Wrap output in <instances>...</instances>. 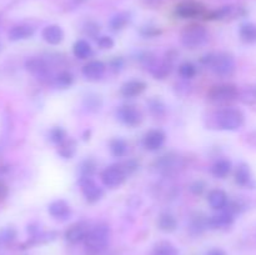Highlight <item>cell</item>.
Listing matches in <instances>:
<instances>
[{
    "label": "cell",
    "instance_id": "42",
    "mask_svg": "<svg viewBox=\"0 0 256 255\" xmlns=\"http://www.w3.org/2000/svg\"><path fill=\"white\" fill-rule=\"evenodd\" d=\"M142 35H145V36H155V35L160 34V30L156 29V28L154 26H146L142 29Z\"/></svg>",
    "mask_w": 256,
    "mask_h": 255
},
{
    "label": "cell",
    "instance_id": "35",
    "mask_svg": "<svg viewBox=\"0 0 256 255\" xmlns=\"http://www.w3.org/2000/svg\"><path fill=\"white\" fill-rule=\"evenodd\" d=\"M16 236V232L12 228H5V229L0 230V246L2 245H6L12 242Z\"/></svg>",
    "mask_w": 256,
    "mask_h": 255
},
{
    "label": "cell",
    "instance_id": "36",
    "mask_svg": "<svg viewBox=\"0 0 256 255\" xmlns=\"http://www.w3.org/2000/svg\"><path fill=\"white\" fill-rule=\"evenodd\" d=\"M84 105L88 110L96 112L102 106V100H100V96H98V95H90V96L85 98Z\"/></svg>",
    "mask_w": 256,
    "mask_h": 255
},
{
    "label": "cell",
    "instance_id": "46",
    "mask_svg": "<svg viewBox=\"0 0 256 255\" xmlns=\"http://www.w3.org/2000/svg\"><path fill=\"white\" fill-rule=\"evenodd\" d=\"M146 2H148V4H150V5H152V4H159L160 0H146Z\"/></svg>",
    "mask_w": 256,
    "mask_h": 255
},
{
    "label": "cell",
    "instance_id": "29",
    "mask_svg": "<svg viewBox=\"0 0 256 255\" xmlns=\"http://www.w3.org/2000/svg\"><path fill=\"white\" fill-rule=\"evenodd\" d=\"M74 82V75L69 72H62L55 76L54 84L59 89H68Z\"/></svg>",
    "mask_w": 256,
    "mask_h": 255
},
{
    "label": "cell",
    "instance_id": "23",
    "mask_svg": "<svg viewBox=\"0 0 256 255\" xmlns=\"http://www.w3.org/2000/svg\"><path fill=\"white\" fill-rule=\"evenodd\" d=\"M235 182H238L242 186H246L252 182V172H250L249 165H246L245 162L239 164V166L236 168V172H235Z\"/></svg>",
    "mask_w": 256,
    "mask_h": 255
},
{
    "label": "cell",
    "instance_id": "7",
    "mask_svg": "<svg viewBox=\"0 0 256 255\" xmlns=\"http://www.w3.org/2000/svg\"><path fill=\"white\" fill-rule=\"evenodd\" d=\"M175 14L182 19H192L205 14V6L195 0H185L175 8Z\"/></svg>",
    "mask_w": 256,
    "mask_h": 255
},
{
    "label": "cell",
    "instance_id": "30",
    "mask_svg": "<svg viewBox=\"0 0 256 255\" xmlns=\"http://www.w3.org/2000/svg\"><path fill=\"white\" fill-rule=\"evenodd\" d=\"M176 248L174 245L169 244V242H162L158 245L152 252V255H178Z\"/></svg>",
    "mask_w": 256,
    "mask_h": 255
},
{
    "label": "cell",
    "instance_id": "41",
    "mask_svg": "<svg viewBox=\"0 0 256 255\" xmlns=\"http://www.w3.org/2000/svg\"><path fill=\"white\" fill-rule=\"evenodd\" d=\"M150 110H152L154 114H162V112H164V106H162V104L159 100H152V102H150Z\"/></svg>",
    "mask_w": 256,
    "mask_h": 255
},
{
    "label": "cell",
    "instance_id": "38",
    "mask_svg": "<svg viewBox=\"0 0 256 255\" xmlns=\"http://www.w3.org/2000/svg\"><path fill=\"white\" fill-rule=\"evenodd\" d=\"M98 45L104 50L112 49L114 46V40L110 36H108V35H102V36H99V39H98Z\"/></svg>",
    "mask_w": 256,
    "mask_h": 255
},
{
    "label": "cell",
    "instance_id": "13",
    "mask_svg": "<svg viewBox=\"0 0 256 255\" xmlns=\"http://www.w3.org/2000/svg\"><path fill=\"white\" fill-rule=\"evenodd\" d=\"M164 142L165 134L162 130H150L149 132H146L144 138V146L149 152H156V150H159L164 145Z\"/></svg>",
    "mask_w": 256,
    "mask_h": 255
},
{
    "label": "cell",
    "instance_id": "11",
    "mask_svg": "<svg viewBox=\"0 0 256 255\" xmlns=\"http://www.w3.org/2000/svg\"><path fill=\"white\" fill-rule=\"evenodd\" d=\"M105 70H106V66H105L104 62H99V60H92V62H89L86 65H84L82 75L88 80L95 82V80H99L104 76Z\"/></svg>",
    "mask_w": 256,
    "mask_h": 255
},
{
    "label": "cell",
    "instance_id": "31",
    "mask_svg": "<svg viewBox=\"0 0 256 255\" xmlns=\"http://www.w3.org/2000/svg\"><path fill=\"white\" fill-rule=\"evenodd\" d=\"M179 74L184 79H192L196 75V66L192 62H182L179 66Z\"/></svg>",
    "mask_w": 256,
    "mask_h": 255
},
{
    "label": "cell",
    "instance_id": "34",
    "mask_svg": "<svg viewBox=\"0 0 256 255\" xmlns=\"http://www.w3.org/2000/svg\"><path fill=\"white\" fill-rule=\"evenodd\" d=\"M49 139L52 140L54 144H62L65 139H66V132L62 128L55 126L50 130L49 132Z\"/></svg>",
    "mask_w": 256,
    "mask_h": 255
},
{
    "label": "cell",
    "instance_id": "47",
    "mask_svg": "<svg viewBox=\"0 0 256 255\" xmlns=\"http://www.w3.org/2000/svg\"><path fill=\"white\" fill-rule=\"evenodd\" d=\"M252 92H254V95L256 96V88H254V89H252Z\"/></svg>",
    "mask_w": 256,
    "mask_h": 255
},
{
    "label": "cell",
    "instance_id": "33",
    "mask_svg": "<svg viewBox=\"0 0 256 255\" xmlns=\"http://www.w3.org/2000/svg\"><path fill=\"white\" fill-rule=\"evenodd\" d=\"M175 162H176V160H175V156H172V155H164V156H162L160 159H158L156 162V165H158V169L159 170H170L172 169V168L175 166Z\"/></svg>",
    "mask_w": 256,
    "mask_h": 255
},
{
    "label": "cell",
    "instance_id": "5",
    "mask_svg": "<svg viewBox=\"0 0 256 255\" xmlns=\"http://www.w3.org/2000/svg\"><path fill=\"white\" fill-rule=\"evenodd\" d=\"M209 66H212V72L219 76H229L235 70V60L232 55L222 52V54L212 55Z\"/></svg>",
    "mask_w": 256,
    "mask_h": 255
},
{
    "label": "cell",
    "instance_id": "12",
    "mask_svg": "<svg viewBox=\"0 0 256 255\" xmlns=\"http://www.w3.org/2000/svg\"><path fill=\"white\" fill-rule=\"evenodd\" d=\"M25 68L29 72H32V75H35L36 78H46L49 74V65L46 64L44 59L42 58H30L25 62Z\"/></svg>",
    "mask_w": 256,
    "mask_h": 255
},
{
    "label": "cell",
    "instance_id": "48",
    "mask_svg": "<svg viewBox=\"0 0 256 255\" xmlns=\"http://www.w3.org/2000/svg\"><path fill=\"white\" fill-rule=\"evenodd\" d=\"M75 2H84V0H75Z\"/></svg>",
    "mask_w": 256,
    "mask_h": 255
},
{
    "label": "cell",
    "instance_id": "19",
    "mask_svg": "<svg viewBox=\"0 0 256 255\" xmlns=\"http://www.w3.org/2000/svg\"><path fill=\"white\" fill-rule=\"evenodd\" d=\"M232 222H234V214L226 210L222 214L209 218L208 219V228H210V229H222V228L229 226Z\"/></svg>",
    "mask_w": 256,
    "mask_h": 255
},
{
    "label": "cell",
    "instance_id": "44",
    "mask_svg": "<svg viewBox=\"0 0 256 255\" xmlns=\"http://www.w3.org/2000/svg\"><path fill=\"white\" fill-rule=\"evenodd\" d=\"M206 255H226V252L222 249H219V248H214V249L209 250Z\"/></svg>",
    "mask_w": 256,
    "mask_h": 255
},
{
    "label": "cell",
    "instance_id": "20",
    "mask_svg": "<svg viewBox=\"0 0 256 255\" xmlns=\"http://www.w3.org/2000/svg\"><path fill=\"white\" fill-rule=\"evenodd\" d=\"M239 14V9L235 8L234 5H226V6H222L220 9L214 10L210 14H208V19L210 20H224L229 19V18L238 16Z\"/></svg>",
    "mask_w": 256,
    "mask_h": 255
},
{
    "label": "cell",
    "instance_id": "6",
    "mask_svg": "<svg viewBox=\"0 0 256 255\" xmlns=\"http://www.w3.org/2000/svg\"><path fill=\"white\" fill-rule=\"evenodd\" d=\"M125 178H126V172L122 169V165H110L105 168L102 172V184L112 189L120 186L124 182Z\"/></svg>",
    "mask_w": 256,
    "mask_h": 255
},
{
    "label": "cell",
    "instance_id": "43",
    "mask_svg": "<svg viewBox=\"0 0 256 255\" xmlns=\"http://www.w3.org/2000/svg\"><path fill=\"white\" fill-rule=\"evenodd\" d=\"M112 69L120 70L122 66V60L119 59V58H115V59L112 62Z\"/></svg>",
    "mask_w": 256,
    "mask_h": 255
},
{
    "label": "cell",
    "instance_id": "32",
    "mask_svg": "<svg viewBox=\"0 0 256 255\" xmlns=\"http://www.w3.org/2000/svg\"><path fill=\"white\" fill-rule=\"evenodd\" d=\"M80 172H82V176H92L95 172H96V162L92 159H86L82 162L80 165Z\"/></svg>",
    "mask_w": 256,
    "mask_h": 255
},
{
    "label": "cell",
    "instance_id": "24",
    "mask_svg": "<svg viewBox=\"0 0 256 255\" xmlns=\"http://www.w3.org/2000/svg\"><path fill=\"white\" fill-rule=\"evenodd\" d=\"M240 38L246 44H254L256 42V25L252 22H244L239 30Z\"/></svg>",
    "mask_w": 256,
    "mask_h": 255
},
{
    "label": "cell",
    "instance_id": "27",
    "mask_svg": "<svg viewBox=\"0 0 256 255\" xmlns=\"http://www.w3.org/2000/svg\"><path fill=\"white\" fill-rule=\"evenodd\" d=\"M110 152L112 154V156L115 158H122L126 154L128 150V144L124 139L122 138H115L110 142Z\"/></svg>",
    "mask_w": 256,
    "mask_h": 255
},
{
    "label": "cell",
    "instance_id": "1",
    "mask_svg": "<svg viewBox=\"0 0 256 255\" xmlns=\"http://www.w3.org/2000/svg\"><path fill=\"white\" fill-rule=\"evenodd\" d=\"M110 239V229L106 224H98L89 230L84 244L90 252H100L108 246Z\"/></svg>",
    "mask_w": 256,
    "mask_h": 255
},
{
    "label": "cell",
    "instance_id": "26",
    "mask_svg": "<svg viewBox=\"0 0 256 255\" xmlns=\"http://www.w3.org/2000/svg\"><path fill=\"white\" fill-rule=\"evenodd\" d=\"M72 52H74V55L78 59H86L92 54V46L84 39H80L75 42L74 46H72Z\"/></svg>",
    "mask_w": 256,
    "mask_h": 255
},
{
    "label": "cell",
    "instance_id": "3",
    "mask_svg": "<svg viewBox=\"0 0 256 255\" xmlns=\"http://www.w3.org/2000/svg\"><path fill=\"white\" fill-rule=\"evenodd\" d=\"M216 122L222 130L235 132L244 125L245 116L240 110L234 109V108H226L218 112Z\"/></svg>",
    "mask_w": 256,
    "mask_h": 255
},
{
    "label": "cell",
    "instance_id": "16",
    "mask_svg": "<svg viewBox=\"0 0 256 255\" xmlns=\"http://www.w3.org/2000/svg\"><path fill=\"white\" fill-rule=\"evenodd\" d=\"M35 29L29 24H19L15 25L10 29L9 39L12 42H20V40H26L34 35Z\"/></svg>",
    "mask_w": 256,
    "mask_h": 255
},
{
    "label": "cell",
    "instance_id": "18",
    "mask_svg": "<svg viewBox=\"0 0 256 255\" xmlns=\"http://www.w3.org/2000/svg\"><path fill=\"white\" fill-rule=\"evenodd\" d=\"M208 202H209L210 206L215 210H224L228 206V195L224 190L222 189H214L209 192L208 196Z\"/></svg>",
    "mask_w": 256,
    "mask_h": 255
},
{
    "label": "cell",
    "instance_id": "17",
    "mask_svg": "<svg viewBox=\"0 0 256 255\" xmlns=\"http://www.w3.org/2000/svg\"><path fill=\"white\" fill-rule=\"evenodd\" d=\"M146 89V84L142 80H130V82H126L122 86V96L125 98H135L138 95L142 94Z\"/></svg>",
    "mask_w": 256,
    "mask_h": 255
},
{
    "label": "cell",
    "instance_id": "22",
    "mask_svg": "<svg viewBox=\"0 0 256 255\" xmlns=\"http://www.w3.org/2000/svg\"><path fill=\"white\" fill-rule=\"evenodd\" d=\"M232 162L228 159H220L212 165V172L215 178H219V179H225L228 175L232 172Z\"/></svg>",
    "mask_w": 256,
    "mask_h": 255
},
{
    "label": "cell",
    "instance_id": "39",
    "mask_svg": "<svg viewBox=\"0 0 256 255\" xmlns=\"http://www.w3.org/2000/svg\"><path fill=\"white\" fill-rule=\"evenodd\" d=\"M99 32H100V26L96 24V22H90L85 25V32H86L88 35H90V36H96Z\"/></svg>",
    "mask_w": 256,
    "mask_h": 255
},
{
    "label": "cell",
    "instance_id": "37",
    "mask_svg": "<svg viewBox=\"0 0 256 255\" xmlns=\"http://www.w3.org/2000/svg\"><path fill=\"white\" fill-rule=\"evenodd\" d=\"M170 72H172V66L166 62H162L152 69V74L156 79H164L168 74H170Z\"/></svg>",
    "mask_w": 256,
    "mask_h": 255
},
{
    "label": "cell",
    "instance_id": "25",
    "mask_svg": "<svg viewBox=\"0 0 256 255\" xmlns=\"http://www.w3.org/2000/svg\"><path fill=\"white\" fill-rule=\"evenodd\" d=\"M158 226L162 232H172L176 229L178 222L172 214L169 212H164L159 216V220H158Z\"/></svg>",
    "mask_w": 256,
    "mask_h": 255
},
{
    "label": "cell",
    "instance_id": "4",
    "mask_svg": "<svg viewBox=\"0 0 256 255\" xmlns=\"http://www.w3.org/2000/svg\"><path fill=\"white\" fill-rule=\"evenodd\" d=\"M238 95H239L238 88L232 84L215 85L208 92V98H209L210 102H216V104L232 102V100L236 99Z\"/></svg>",
    "mask_w": 256,
    "mask_h": 255
},
{
    "label": "cell",
    "instance_id": "14",
    "mask_svg": "<svg viewBox=\"0 0 256 255\" xmlns=\"http://www.w3.org/2000/svg\"><path fill=\"white\" fill-rule=\"evenodd\" d=\"M88 232H89V229H88V226L84 222L75 224L66 230V232H65V240L68 242H70V244H78L79 242H84Z\"/></svg>",
    "mask_w": 256,
    "mask_h": 255
},
{
    "label": "cell",
    "instance_id": "40",
    "mask_svg": "<svg viewBox=\"0 0 256 255\" xmlns=\"http://www.w3.org/2000/svg\"><path fill=\"white\" fill-rule=\"evenodd\" d=\"M205 188H206V185L202 182H194L190 185V190H192V194L195 195H202V192H204Z\"/></svg>",
    "mask_w": 256,
    "mask_h": 255
},
{
    "label": "cell",
    "instance_id": "45",
    "mask_svg": "<svg viewBox=\"0 0 256 255\" xmlns=\"http://www.w3.org/2000/svg\"><path fill=\"white\" fill-rule=\"evenodd\" d=\"M6 192H8L6 186L2 184H0V199H4V198L6 196Z\"/></svg>",
    "mask_w": 256,
    "mask_h": 255
},
{
    "label": "cell",
    "instance_id": "8",
    "mask_svg": "<svg viewBox=\"0 0 256 255\" xmlns=\"http://www.w3.org/2000/svg\"><path fill=\"white\" fill-rule=\"evenodd\" d=\"M80 189H82V195L85 196L86 202H96L104 195V190L94 182L90 176H82L79 179Z\"/></svg>",
    "mask_w": 256,
    "mask_h": 255
},
{
    "label": "cell",
    "instance_id": "15",
    "mask_svg": "<svg viewBox=\"0 0 256 255\" xmlns=\"http://www.w3.org/2000/svg\"><path fill=\"white\" fill-rule=\"evenodd\" d=\"M42 36L48 44L58 45L64 40V32L59 25H48L42 30Z\"/></svg>",
    "mask_w": 256,
    "mask_h": 255
},
{
    "label": "cell",
    "instance_id": "10",
    "mask_svg": "<svg viewBox=\"0 0 256 255\" xmlns=\"http://www.w3.org/2000/svg\"><path fill=\"white\" fill-rule=\"evenodd\" d=\"M48 212H49V214L52 215L54 219L62 220V222L69 219L70 215H72L70 205L62 199L54 200V202L49 205V208H48Z\"/></svg>",
    "mask_w": 256,
    "mask_h": 255
},
{
    "label": "cell",
    "instance_id": "21",
    "mask_svg": "<svg viewBox=\"0 0 256 255\" xmlns=\"http://www.w3.org/2000/svg\"><path fill=\"white\" fill-rule=\"evenodd\" d=\"M130 20H132V16H130V14L128 12H118V14H115L114 16L110 19V29H112V32H120V30H122L128 24H129Z\"/></svg>",
    "mask_w": 256,
    "mask_h": 255
},
{
    "label": "cell",
    "instance_id": "28",
    "mask_svg": "<svg viewBox=\"0 0 256 255\" xmlns=\"http://www.w3.org/2000/svg\"><path fill=\"white\" fill-rule=\"evenodd\" d=\"M59 145L60 146H59V150H58V152H59L64 159H70V158L74 156L75 152H76V142H75V140L65 139L64 142Z\"/></svg>",
    "mask_w": 256,
    "mask_h": 255
},
{
    "label": "cell",
    "instance_id": "2",
    "mask_svg": "<svg viewBox=\"0 0 256 255\" xmlns=\"http://www.w3.org/2000/svg\"><path fill=\"white\" fill-rule=\"evenodd\" d=\"M208 40V32L202 25H188L182 32V42L188 49H198Z\"/></svg>",
    "mask_w": 256,
    "mask_h": 255
},
{
    "label": "cell",
    "instance_id": "9",
    "mask_svg": "<svg viewBox=\"0 0 256 255\" xmlns=\"http://www.w3.org/2000/svg\"><path fill=\"white\" fill-rule=\"evenodd\" d=\"M116 118L128 126H136L142 122V112L132 105H122L116 110Z\"/></svg>",
    "mask_w": 256,
    "mask_h": 255
}]
</instances>
